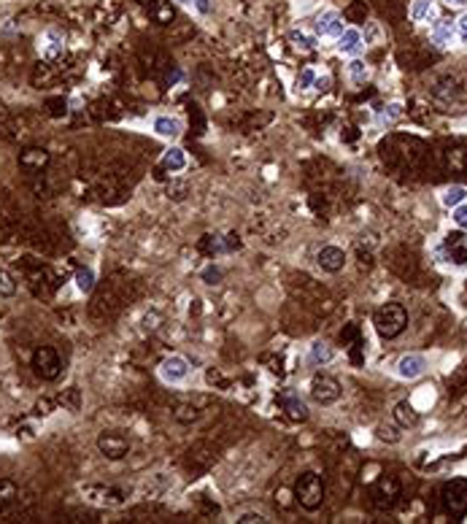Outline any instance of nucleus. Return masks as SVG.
I'll list each match as a JSON object with an SVG mask.
<instances>
[{
	"instance_id": "1",
	"label": "nucleus",
	"mask_w": 467,
	"mask_h": 524,
	"mask_svg": "<svg viewBox=\"0 0 467 524\" xmlns=\"http://www.w3.org/2000/svg\"><path fill=\"white\" fill-rule=\"evenodd\" d=\"M373 325H376L381 338L392 341V338L402 335V330L408 327V311L400 303H386V306H381L379 311H376Z\"/></svg>"
},
{
	"instance_id": "2",
	"label": "nucleus",
	"mask_w": 467,
	"mask_h": 524,
	"mask_svg": "<svg viewBox=\"0 0 467 524\" xmlns=\"http://www.w3.org/2000/svg\"><path fill=\"white\" fill-rule=\"evenodd\" d=\"M294 497H297V503L305 508V511H316V508L324 503V481L311 471L303 473L294 481Z\"/></svg>"
},
{
	"instance_id": "3",
	"label": "nucleus",
	"mask_w": 467,
	"mask_h": 524,
	"mask_svg": "<svg viewBox=\"0 0 467 524\" xmlns=\"http://www.w3.org/2000/svg\"><path fill=\"white\" fill-rule=\"evenodd\" d=\"M341 384H338V379H332V376H327V373H319V376H313L311 381V400L319 402V405H332V402L341 400Z\"/></svg>"
},
{
	"instance_id": "4",
	"label": "nucleus",
	"mask_w": 467,
	"mask_h": 524,
	"mask_svg": "<svg viewBox=\"0 0 467 524\" xmlns=\"http://www.w3.org/2000/svg\"><path fill=\"white\" fill-rule=\"evenodd\" d=\"M33 367L41 379L54 381L60 376V370H63V362H60V354L52 346H38L33 354Z\"/></svg>"
},
{
	"instance_id": "5",
	"label": "nucleus",
	"mask_w": 467,
	"mask_h": 524,
	"mask_svg": "<svg viewBox=\"0 0 467 524\" xmlns=\"http://www.w3.org/2000/svg\"><path fill=\"white\" fill-rule=\"evenodd\" d=\"M187 376H190V362H187L181 354H171V357L162 360V365H159V379H162L165 384H171V386L184 384Z\"/></svg>"
},
{
	"instance_id": "6",
	"label": "nucleus",
	"mask_w": 467,
	"mask_h": 524,
	"mask_svg": "<svg viewBox=\"0 0 467 524\" xmlns=\"http://www.w3.org/2000/svg\"><path fill=\"white\" fill-rule=\"evenodd\" d=\"M98 449H100V454L108 457V459H121V457L130 454V440L121 435V433L108 430V433H100V435H98Z\"/></svg>"
},
{
	"instance_id": "7",
	"label": "nucleus",
	"mask_w": 467,
	"mask_h": 524,
	"mask_svg": "<svg viewBox=\"0 0 467 524\" xmlns=\"http://www.w3.org/2000/svg\"><path fill=\"white\" fill-rule=\"evenodd\" d=\"M313 27H316V35H322V38H338V35L346 30V27H343V17H341V11H335V8H324V11H319V14H316V22H313Z\"/></svg>"
},
{
	"instance_id": "8",
	"label": "nucleus",
	"mask_w": 467,
	"mask_h": 524,
	"mask_svg": "<svg viewBox=\"0 0 467 524\" xmlns=\"http://www.w3.org/2000/svg\"><path fill=\"white\" fill-rule=\"evenodd\" d=\"M443 503H446V508H449L451 513H456V516L467 513V481H462V478L451 481L449 487L443 490Z\"/></svg>"
},
{
	"instance_id": "9",
	"label": "nucleus",
	"mask_w": 467,
	"mask_h": 524,
	"mask_svg": "<svg viewBox=\"0 0 467 524\" xmlns=\"http://www.w3.org/2000/svg\"><path fill=\"white\" fill-rule=\"evenodd\" d=\"M397 497H400V484L397 478H392V476L381 478L379 484H376V490H373V503L379 508H392L397 503Z\"/></svg>"
},
{
	"instance_id": "10",
	"label": "nucleus",
	"mask_w": 467,
	"mask_h": 524,
	"mask_svg": "<svg viewBox=\"0 0 467 524\" xmlns=\"http://www.w3.org/2000/svg\"><path fill=\"white\" fill-rule=\"evenodd\" d=\"M424 373H427V357H421V354H405V357H400L397 362L400 379L414 381V379L424 376Z\"/></svg>"
},
{
	"instance_id": "11",
	"label": "nucleus",
	"mask_w": 467,
	"mask_h": 524,
	"mask_svg": "<svg viewBox=\"0 0 467 524\" xmlns=\"http://www.w3.org/2000/svg\"><path fill=\"white\" fill-rule=\"evenodd\" d=\"M316 262H319L322 270L338 273V270H343V265H346V251H343L341 246H324V249L316 254Z\"/></svg>"
},
{
	"instance_id": "12",
	"label": "nucleus",
	"mask_w": 467,
	"mask_h": 524,
	"mask_svg": "<svg viewBox=\"0 0 467 524\" xmlns=\"http://www.w3.org/2000/svg\"><path fill=\"white\" fill-rule=\"evenodd\" d=\"M81 494L98 506H121L124 503V492L111 490V487H84Z\"/></svg>"
},
{
	"instance_id": "13",
	"label": "nucleus",
	"mask_w": 467,
	"mask_h": 524,
	"mask_svg": "<svg viewBox=\"0 0 467 524\" xmlns=\"http://www.w3.org/2000/svg\"><path fill=\"white\" fill-rule=\"evenodd\" d=\"M364 46V38H362V30L360 27H346L343 33L338 35V52L343 57H357L362 52Z\"/></svg>"
},
{
	"instance_id": "14",
	"label": "nucleus",
	"mask_w": 467,
	"mask_h": 524,
	"mask_svg": "<svg viewBox=\"0 0 467 524\" xmlns=\"http://www.w3.org/2000/svg\"><path fill=\"white\" fill-rule=\"evenodd\" d=\"M430 38H433L435 46L446 49V46L454 44V38H456V25L449 22V19H438L433 25V30H430Z\"/></svg>"
},
{
	"instance_id": "15",
	"label": "nucleus",
	"mask_w": 467,
	"mask_h": 524,
	"mask_svg": "<svg viewBox=\"0 0 467 524\" xmlns=\"http://www.w3.org/2000/svg\"><path fill=\"white\" fill-rule=\"evenodd\" d=\"M281 402H284L287 414H289L294 421H305V419H308V405L300 400V395H297V392H292V389H284V392H281Z\"/></svg>"
},
{
	"instance_id": "16",
	"label": "nucleus",
	"mask_w": 467,
	"mask_h": 524,
	"mask_svg": "<svg viewBox=\"0 0 467 524\" xmlns=\"http://www.w3.org/2000/svg\"><path fill=\"white\" fill-rule=\"evenodd\" d=\"M19 165L27 168V171H41L49 165V152L46 149H38V146H30L19 155Z\"/></svg>"
},
{
	"instance_id": "17",
	"label": "nucleus",
	"mask_w": 467,
	"mask_h": 524,
	"mask_svg": "<svg viewBox=\"0 0 467 524\" xmlns=\"http://www.w3.org/2000/svg\"><path fill=\"white\" fill-rule=\"evenodd\" d=\"M392 417H395V421H397L400 427H416L419 424V419H421V414L416 411L414 402L402 400L395 405V411H392Z\"/></svg>"
},
{
	"instance_id": "18",
	"label": "nucleus",
	"mask_w": 467,
	"mask_h": 524,
	"mask_svg": "<svg viewBox=\"0 0 467 524\" xmlns=\"http://www.w3.org/2000/svg\"><path fill=\"white\" fill-rule=\"evenodd\" d=\"M38 49H41V54H44L46 60H54L57 54H63V49H65V38L57 33V30H49V33L41 38Z\"/></svg>"
},
{
	"instance_id": "19",
	"label": "nucleus",
	"mask_w": 467,
	"mask_h": 524,
	"mask_svg": "<svg viewBox=\"0 0 467 524\" xmlns=\"http://www.w3.org/2000/svg\"><path fill=\"white\" fill-rule=\"evenodd\" d=\"M152 130H154L159 138H168V140H176L181 136V124H178V119H173V117H157L154 122H152Z\"/></svg>"
},
{
	"instance_id": "20",
	"label": "nucleus",
	"mask_w": 467,
	"mask_h": 524,
	"mask_svg": "<svg viewBox=\"0 0 467 524\" xmlns=\"http://www.w3.org/2000/svg\"><path fill=\"white\" fill-rule=\"evenodd\" d=\"M162 168H165V171H171V173L184 171V168H187V155H184V149L171 146V149L162 155Z\"/></svg>"
},
{
	"instance_id": "21",
	"label": "nucleus",
	"mask_w": 467,
	"mask_h": 524,
	"mask_svg": "<svg viewBox=\"0 0 467 524\" xmlns=\"http://www.w3.org/2000/svg\"><path fill=\"white\" fill-rule=\"evenodd\" d=\"M465 200H467V187H462V184H451V187H446L443 195H440V203H443L446 209H456V206H462Z\"/></svg>"
},
{
	"instance_id": "22",
	"label": "nucleus",
	"mask_w": 467,
	"mask_h": 524,
	"mask_svg": "<svg viewBox=\"0 0 467 524\" xmlns=\"http://www.w3.org/2000/svg\"><path fill=\"white\" fill-rule=\"evenodd\" d=\"M446 246H449V251H451V260L456 262V265H465V262H467L465 235H462V232H451L449 241H446Z\"/></svg>"
},
{
	"instance_id": "23",
	"label": "nucleus",
	"mask_w": 467,
	"mask_h": 524,
	"mask_svg": "<svg viewBox=\"0 0 467 524\" xmlns=\"http://www.w3.org/2000/svg\"><path fill=\"white\" fill-rule=\"evenodd\" d=\"M335 360V351H332V346L329 343H324V341H313L311 343V362L313 365H329Z\"/></svg>"
},
{
	"instance_id": "24",
	"label": "nucleus",
	"mask_w": 467,
	"mask_h": 524,
	"mask_svg": "<svg viewBox=\"0 0 467 524\" xmlns=\"http://www.w3.org/2000/svg\"><path fill=\"white\" fill-rule=\"evenodd\" d=\"M435 17V0H414L411 3V19L414 22H430Z\"/></svg>"
},
{
	"instance_id": "25",
	"label": "nucleus",
	"mask_w": 467,
	"mask_h": 524,
	"mask_svg": "<svg viewBox=\"0 0 467 524\" xmlns=\"http://www.w3.org/2000/svg\"><path fill=\"white\" fill-rule=\"evenodd\" d=\"M17 494H19V490L11 478H0V508L8 506V503H14Z\"/></svg>"
},
{
	"instance_id": "26",
	"label": "nucleus",
	"mask_w": 467,
	"mask_h": 524,
	"mask_svg": "<svg viewBox=\"0 0 467 524\" xmlns=\"http://www.w3.org/2000/svg\"><path fill=\"white\" fill-rule=\"evenodd\" d=\"M367 76H370V68L364 65L362 60H357V57H354V60L348 63V79L360 84V81H367Z\"/></svg>"
},
{
	"instance_id": "27",
	"label": "nucleus",
	"mask_w": 467,
	"mask_h": 524,
	"mask_svg": "<svg viewBox=\"0 0 467 524\" xmlns=\"http://www.w3.org/2000/svg\"><path fill=\"white\" fill-rule=\"evenodd\" d=\"M76 287H79V292H92V287H95V273L89 270V268H79L76 270Z\"/></svg>"
},
{
	"instance_id": "28",
	"label": "nucleus",
	"mask_w": 467,
	"mask_h": 524,
	"mask_svg": "<svg viewBox=\"0 0 467 524\" xmlns=\"http://www.w3.org/2000/svg\"><path fill=\"white\" fill-rule=\"evenodd\" d=\"M289 41H292L294 49H300V52H311L313 46H316V41H313V38H308L303 30H292V33H289Z\"/></svg>"
},
{
	"instance_id": "29",
	"label": "nucleus",
	"mask_w": 467,
	"mask_h": 524,
	"mask_svg": "<svg viewBox=\"0 0 467 524\" xmlns=\"http://www.w3.org/2000/svg\"><path fill=\"white\" fill-rule=\"evenodd\" d=\"M17 292V281L11 279V273L0 270V297H11Z\"/></svg>"
},
{
	"instance_id": "30",
	"label": "nucleus",
	"mask_w": 467,
	"mask_h": 524,
	"mask_svg": "<svg viewBox=\"0 0 467 524\" xmlns=\"http://www.w3.org/2000/svg\"><path fill=\"white\" fill-rule=\"evenodd\" d=\"M313 81H316V70L313 68H303L297 73V89H313Z\"/></svg>"
},
{
	"instance_id": "31",
	"label": "nucleus",
	"mask_w": 467,
	"mask_h": 524,
	"mask_svg": "<svg viewBox=\"0 0 467 524\" xmlns=\"http://www.w3.org/2000/svg\"><path fill=\"white\" fill-rule=\"evenodd\" d=\"M400 117H402V103H389L383 111H381V122L383 124L395 122V119H400Z\"/></svg>"
},
{
	"instance_id": "32",
	"label": "nucleus",
	"mask_w": 467,
	"mask_h": 524,
	"mask_svg": "<svg viewBox=\"0 0 467 524\" xmlns=\"http://www.w3.org/2000/svg\"><path fill=\"white\" fill-rule=\"evenodd\" d=\"M268 522H270L268 516L254 513V511H249V513H241V516H238V524H268Z\"/></svg>"
},
{
	"instance_id": "33",
	"label": "nucleus",
	"mask_w": 467,
	"mask_h": 524,
	"mask_svg": "<svg viewBox=\"0 0 467 524\" xmlns=\"http://www.w3.org/2000/svg\"><path fill=\"white\" fill-rule=\"evenodd\" d=\"M203 281H206V284H219V281H222V268H213V265L206 268V270H203Z\"/></svg>"
},
{
	"instance_id": "34",
	"label": "nucleus",
	"mask_w": 467,
	"mask_h": 524,
	"mask_svg": "<svg viewBox=\"0 0 467 524\" xmlns=\"http://www.w3.org/2000/svg\"><path fill=\"white\" fill-rule=\"evenodd\" d=\"M379 438H381V440H389V443H397L400 433H395V427H386V424H381V427H379Z\"/></svg>"
},
{
	"instance_id": "35",
	"label": "nucleus",
	"mask_w": 467,
	"mask_h": 524,
	"mask_svg": "<svg viewBox=\"0 0 467 524\" xmlns=\"http://www.w3.org/2000/svg\"><path fill=\"white\" fill-rule=\"evenodd\" d=\"M454 222H456V228L467 230V206H465V203L454 209Z\"/></svg>"
},
{
	"instance_id": "36",
	"label": "nucleus",
	"mask_w": 467,
	"mask_h": 524,
	"mask_svg": "<svg viewBox=\"0 0 467 524\" xmlns=\"http://www.w3.org/2000/svg\"><path fill=\"white\" fill-rule=\"evenodd\" d=\"M456 35H459V41H462V44H467V11L456 19Z\"/></svg>"
},
{
	"instance_id": "37",
	"label": "nucleus",
	"mask_w": 467,
	"mask_h": 524,
	"mask_svg": "<svg viewBox=\"0 0 467 524\" xmlns=\"http://www.w3.org/2000/svg\"><path fill=\"white\" fill-rule=\"evenodd\" d=\"M192 6H195V8H197L203 17H208V14H211V3H208V0H192Z\"/></svg>"
},
{
	"instance_id": "38",
	"label": "nucleus",
	"mask_w": 467,
	"mask_h": 524,
	"mask_svg": "<svg viewBox=\"0 0 467 524\" xmlns=\"http://www.w3.org/2000/svg\"><path fill=\"white\" fill-rule=\"evenodd\" d=\"M327 87H329V76H316V81H313V89L324 92Z\"/></svg>"
},
{
	"instance_id": "39",
	"label": "nucleus",
	"mask_w": 467,
	"mask_h": 524,
	"mask_svg": "<svg viewBox=\"0 0 467 524\" xmlns=\"http://www.w3.org/2000/svg\"><path fill=\"white\" fill-rule=\"evenodd\" d=\"M443 3H446V6H459V8L467 6V0H443Z\"/></svg>"
},
{
	"instance_id": "40",
	"label": "nucleus",
	"mask_w": 467,
	"mask_h": 524,
	"mask_svg": "<svg viewBox=\"0 0 467 524\" xmlns=\"http://www.w3.org/2000/svg\"><path fill=\"white\" fill-rule=\"evenodd\" d=\"M178 3H184V6H192V0H178Z\"/></svg>"
}]
</instances>
